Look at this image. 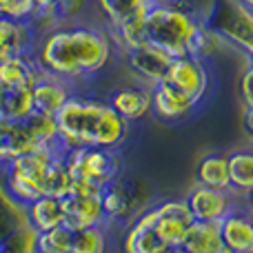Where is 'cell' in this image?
<instances>
[{
  "instance_id": "obj_1",
  "label": "cell",
  "mask_w": 253,
  "mask_h": 253,
  "mask_svg": "<svg viewBox=\"0 0 253 253\" xmlns=\"http://www.w3.org/2000/svg\"><path fill=\"white\" fill-rule=\"evenodd\" d=\"M31 53L44 74L62 78L76 87L83 80L102 74L118 56V49L105 25L71 22L38 36Z\"/></svg>"
},
{
  "instance_id": "obj_2",
  "label": "cell",
  "mask_w": 253,
  "mask_h": 253,
  "mask_svg": "<svg viewBox=\"0 0 253 253\" xmlns=\"http://www.w3.org/2000/svg\"><path fill=\"white\" fill-rule=\"evenodd\" d=\"M62 151L76 147L118 149L129 138L131 125L123 120L107 100L76 91L56 114Z\"/></svg>"
},
{
  "instance_id": "obj_3",
  "label": "cell",
  "mask_w": 253,
  "mask_h": 253,
  "mask_svg": "<svg viewBox=\"0 0 253 253\" xmlns=\"http://www.w3.org/2000/svg\"><path fill=\"white\" fill-rule=\"evenodd\" d=\"M205 16L189 7L182 0H169L165 4H158L144 18V29L147 40L156 42L158 47L167 49L173 58L187 56V47L193 31Z\"/></svg>"
},
{
  "instance_id": "obj_4",
  "label": "cell",
  "mask_w": 253,
  "mask_h": 253,
  "mask_svg": "<svg viewBox=\"0 0 253 253\" xmlns=\"http://www.w3.org/2000/svg\"><path fill=\"white\" fill-rule=\"evenodd\" d=\"M62 153V147H40L2 165L9 193L25 207L36 198L44 196L49 169Z\"/></svg>"
},
{
  "instance_id": "obj_5",
  "label": "cell",
  "mask_w": 253,
  "mask_h": 253,
  "mask_svg": "<svg viewBox=\"0 0 253 253\" xmlns=\"http://www.w3.org/2000/svg\"><path fill=\"white\" fill-rule=\"evenodd\" d=\"M65 167L71 175V182H83L105 189L116 182L123 173V160L118 149L100 147H76L65 151Z\"/></svg>"
},
{
  "instance_id": "obj_6",
  "label": "cell",
  "mask_w": 253,
  "mask_h": 253,
  "mask_svg": "<svg viewBox=\"0 0 253 253\" xmlns=\"http://www.w3.org/2000/svg\"><path fill=\"white\" fill-rule=\"evenodd\" d=\"M205 20L229 47L238 49L247 60H253V11L240 0H215Z\"/></svg>"
},
{
  "instance_id": "obj_7",
  "label": "cell",
  "mask_w": 253,
  "mask_h": 253,
  "mask_svg": "<svg viewBox=\"0 0 253 253\" xmlns=\"http://www.w3.org/2000/svg\"><path fill=\"white\" fill-rule=\"evenodd\" d=\"M123 60L126 65V69L131 71L135 80L140 84H147V87H156L158 83L167 78V71H169L173 56H171L167 49L158 47L156 42H142L138 47L129 49L123 53Z\"/></svg>"
},
{
  "instance_id": "obj_8",
  "label": "cell",
  "mask_w": 253,
  "mask_h": 253,
  "mask_svg": "<svg viewBox=\"0 0 253 253\" xmlns=\"http://www.w3.org/2000/svg\"><path fill=\"white\" fill-rule=\"evenodd\" d=\"M167 83L173 84L175 89H180L182 93H187L193 102L200 105L207 98L211 89V71L209 65L200 58L193 56H178L173 58L169 71H167Z\"/></svg>"
},
{
  "instance_id": "obj_9",
  "label": "cell",
  "mask_w": 253,
  "mask_h": 253,
  "mask_svg": "<svg viewBox=\"0 0 253 253\" xmlns=\"http://www.w3.org/2000/svg\"><path fill=\"white\" fill-rule=\"evenodd\" d=\"M184 202L196 222H220L224 215L238 209V196L231 189H211L202 184H193Z\"/></svg>"
},
{
  "instance_id": "obj_10",
  "label": "cell",
  "mask_w": 253,
  "mask_h": 253,
  "mask_svg": "<svg viewBox=\"0 0 253 253\" xmlns=\"http://www.w3.org/2000/svg\"><path fill=\"white\" fill-rule=\"evenodd\" d=\"M156 211V229L158 238L167 245V249H175V247H182L184 236H187L189 227L193 224L191 211H189L187 202L182 200H162L158 205H153Z\"/></svg>"
},
{
  "instance_id": "obj_11",
  "label": "cell",
  "mask_w": 253,
  "mask_h": 253,
  "mask_svg": "<svg viewBox=\"0 0 253 253\" xmlns=\"http://www.w3.org/2000/svg\"><path fill=\"white\" fill-rule=\"evenodd\" d=\"M100 200H102V211H105L107 224L120 222V220H126V224H129L140 211L147 209L144 196H138L135 184L126 182L123 178L107 184V187L102 189Z\"/></svg>"
},
{
  "instance_id": "obj_12",
  "label": "cell",
  "mask_w": 253,
  "mask_h": 253,
  "mask_svg": "<svg viewBox=\"0 0 253 253\" xmlns=\"http://www.w3.org/2000/svg\"><path fill=\"white\" fill-rule=\"evenodd\" d=\"M198 102H193L187 93L175 89L167 80L158 83L151 89V114L162 123H180L187 120L196 111Z\"/></svg>"
},
{
  "instance_id": "obj_13",
  "label": "cell",
  "mask_w": 253,
  "mask_h": 253,
  "mask_svg": "<svg viewBox=\"0 0 253 253\" xmlns=\"http://www.w3.org/2000/svg\"><path fill=\"white\" fill-rule=\"evenodd\" d=\"M100 196H102V193H100ZM100 196H80V193H67L65 198H60L65 227L71 229V231H80V229L107 224Z\"/></svg>"
},
{
  "instance_id": "obj_14",
  "label": "cell",
  "mask_w": 253,
  "mask_h": 253,
  "mask_svg": "<svg viewBox=\"0 0 253 253\" xmlns=\"http://www.w3.org/2000/svg\"><path fill=\"white\" fill-rule=\"evenodd\" d=\"M107 102L129 125L140 123L147 116H151V87L140 83L123 84V87H116L109 93Z\"/></svg>"
},
{
  "instance_id": "obj_15",
  "label": "cell",
  "mask_w": 253,
  "mask_h": 253,
  "mask_svg": "<svg viewBox=\"0 0 253 253\" xmlns=\"http://www.w3.org/2000/svg\"><path fill=\"white\" fill-rule=\"evenodd\" d=\"M156 211L153 205L147 207L144 211H140L129 224L123 238V253H162L167 251V245L158 238L156 229Z\"/></svg>"
},
{
  "instance_id": "obj_16",
  "label": "cell",
  "mask_w": 253,
  "mask_h": 253,
  "mask_svg": "<svg viewBox=\"0 0 253 253\" xmlns=\"http://www.w3.org/2000/svg\"><path fill=\"white\" fill-rule=\"evenodd\" d=\"M76 91H78V89L71 83H67V80H62V78H56V76H49L42 71V76L31 84L34 111L56 116Z\"/></svg>"
},
{
  "instance_id": "obj_17",
  "label": "cell",
  "mask_w": 253,
  "mask_h": 253,
  "mask_svg": "<svg viewBox=\"0 0 253 253\" xmlns=\"http://www.w3.org/2000/svg\"><path fill=\"white\" fill-rule=\"evenodd\" d=\"M169 0H93V7L100 13L102 25L109 29L131 18H144L153 7Z\"/></svg>"
},
{
  "instance_id": "obj_18",
  "label": "cell",
  "mask_w": 253,
  "mask_h": 253,
  "mask_svg": "<svg viewBox=\"0 0 253 253\" xmlns=\"http://www.w3.org/2000/svg\"><path fill=\"white\" fill-rule=\"evenodd\" d=\"M38 40L36 31L29 22L13 20V18H0V58L7 60L11 56L31 53Z\"/></svg>"
},
{
  "instance_id": "obj_19",
  "label": "cell",
  "mask_w": 253,
  "mask_h": 253,
  "mask_svg": "<svg viewBox=\"0 0 253 253\" xmlns=\"http://www.w3.org/2000/svg\"><path fill=\"white\" fill-rule=\"evenodd\" d=\"M222 245L233 253H251L253 251V220L247 211L233 209L229 215L220 220Z\"/></svg>"
},
{
  "instance_id": "obj_20",
  "label": "cell",
  "mask_w": 253,
  "mask_h": 253,
  "mask_svg": "<svg viewBox=\"0 0 253 253\" xmlns=\"http://www.w3.org/2000/svg\"><path fill=\"white\" fill-rule=\"evenodd\" d=\"M42 76L34 53H20L0 62V84L7 89H31V84Z\"/></svg>"
},
{
  "instance_id": "obj_21",
  "label": "cell",
  "mask_w": 253,
  "mask_h": 253,
  "mask_svg": "<svg viewBox=\"0 0 253 253\" xmlns=\"http://www.w3.org/2000/svg\"><path fill=\"white\" fill-rule=\"evenodd\" d=\"M25 209H27V224L38 233L65 224L62 202L56 196H40L36 200H31Z\"/></svg>"
},
{
  "instance_id": "obj_22",
  "label": "cell",
  "mask_w": 253,
  "mask_h": 253,
  "mask_svg": "<svg viewBox=\"0 0 253 253\" xmlns=\"http://www.w3.org/2000/svg\"><path fill=\"white\" fill-rule=\"evenodd\" d=\"M222 247L220 222H196L193 220L182 242V249L187 253H220Z\"/></svg>"
},
{
  "instance_id": "obj_23",
  "label": "cell",
  "mask_w": 253,
  "mask_h": 253,
  "mask_svg": "<svg viewBox=\"0 0 253 253\" xmlns=\"http://www.w3.org/2000/svg\"><path fill=\"white\" fill-rule=\"evenodd\" d=\"M229 158V182L236 196H249L253 191V149H233Z\"/></svg>"
},
{
  "instance_id": "obj_24",
  "label": "cell",
  "mask_w": 253,
  "mask_h": 253,
  "mask_svg": "<svg viewBox=\"0 0 253 253\" xmlns=\"http://www.w3.org/2000/svg\"><path fill=\"white\" fill-rule=\"evenodd\" d=\"M196 184L211 189H231L227 153H207L196 167Z\"/></svg>"
},
{
  "instance_id": "obj_25",
  "label": "cell",
  "mask_w": 253,
  "mask_h": 253,
  "mask_svg": "<svg viewBox=\"0 0 253 253\" xmlns=\"http://www.w3.org/2000/svg\"><path fill=\"white\" fill-rule=\"evenodd\" d=\"M227 47L229 44L222 40V36H220L211 25H207V20H202L200 25L196 27V31H193L191 40H189L187 53L207 62V60H211V58L220 56Z\"/></svg>"
},
{
  "instance_id": "obj_26",
  "label": "cell",
  "mask_w": 253,
  "mask_h": 253,
  "mask_svg": "<svg viewBox=\"0 0 253 253\" xmlns=\"http://www.w3.org/2000/svg\"><path fill=\"white\" fill-rule=\"evenodd\" d=\"M34 114L31 89H7L0 102V118L9 123H22Z\"/></svg>"
},
{
  "instance_id": "obj_27",
  "label": "cell",
  "mask_w": 253,
  "mask_h": 253,
  "mask_svg": "<svg viewBox=\"0 0 253 253\" xmlns=\"http://www.w3.org/2000/svg\"><path fill=\"white\" fill-rule=\"evenodd\" d=\"M22 123H25L27 131L31 133V138L36 140V144H38V147H60L56 116L34 111V114H31L27 120H22Z\"/></svg>"
},
{
  "instance_id": "obj_28",
  "label": "cell",
  "mask_w": 253,
  "mask_h": 253,
  "mask_svg": "<svg viewBox=\"0 0 253 253\" xmlns=\"http://www.w3.org/2000/svg\"><path fill=\"white\" fill-rule=\"evenodd\" d=\"M107 251H109L107 224L80 229V231H74V236H71V251L69 253H107Z\"/></svg>"
},
{
  "instance_id": "obj_29",
  "label": "cell",
  "mask_w": 253,
  "mask_h": 253,
  "mask_svg": "<svg viewBox=\"0 0 253 253\" xmlns=\"http://www.w3.org/2000/svg\"><path fill=\"white\" fill-rule=\"evenodd\" d=\"M71 236H74V231L67 229L65 224L53 227L49 231H40L36 236V251L38 253H69Z\"/></svg>"
},
{
  "instance_id": "obj_30",
  "label": "cell",
  "mask_w": 253,
  "mask_h": 253,
  "mask_svg": "<svg viewBox=\"0 0 253 253\" xmlns=\"http://www.w3.org/2000/svg\"><path fill=\"white\" fill-rule=\"evenodd\" d=\"M36 236L38 231H34L29 224L13 229L0 240V253H38L36 251Z\"/></svg>"
},
{
  "instance_id": "obj_31",
  "label": "cell",
  "mask_w": 253,
  "mask_h": 253,
  "mask_svg": "<svg viewBox=\"0 0 253 253\" xmlns=\"http://www.w3.org/2000/svg\"><path fill=\"white\" fill-rule=\"evenodd\" d=\"M58 13H60L62 25H71V22H83L80 18L93 7V0H56Z\"/></svg>"
},
{
  "instance_id": "obj_32",
  "label": "cell",
  "mask_w": 253,
  "mask_h": 253,
  "mask_svg": "<svg viewBox=\"0 0 253 253\" xmlns=\"http://www.w3.org/2000/svg\"><path fill=\"white\" fill-rule=\"evenodd\" d=\"M38 0H0V18H13V20L29 22L31 13Z\"/></svg>"
},
{
  "instance_id": "obj_33",
  "label": "cell",
  "mask_w": 253,
  "mask_h": 253,
  "mask_svg": "<svg viewBox=\"0 0 253 253\" xmlns=\"http://www.w3.org/2000/svg\"><path fill=\"white\" fill-rule=\"evenodd\" d=\"M240 98L245 109H253V60H247V67L240 76Z\"/></svg>"
},
{
  "instance_id": "obj_34",
  "label": "cell",
  "mask_w": 253,
  "mask_h": 253,
  "mask_svg": "<svg viewBox=\"0 0 253 253\" xmlns=\"http://www.w3.org/2000/svg\"><path fill=\"white\" fill-rule=\"evenodd\" d=\"M242 125H245L247 135L253 140V109H245V116H242Z\"/></svg>"
},
{
  "instance_id": "obj_35",
  "label": "cell",
  "mask_w": 253,
  "mask_h": 253,
  "mask_svg": "<svg viewBox=\"0 0 253 253\" xmlns=\"http://www.w3.org/2000/svg\"><path fill=\"white\" fill-rule=\"evenodd\" d=\"M162 253H187L182 249V247H175V249H167V251H162Z\"/></svg>"
},
{
  "instance_id": "obj_36",
  "label": "cell",
  "mask_w": 253,
  "mask_h": 253,
  "mask_svg": "<svg viewBox=\"0 0 253 253\" xmlns=\"http://www.w3.org/2000/svg\"><path fill=\"white\" fill-rule=\"evenodd\" d=\"M242 4H245L247 9H249V11H253V0H240Z\"/></svg>"
},
{
  "instance_id": "obj_37",
  "label": "cell",
  "mask_w": 253,
  "mask_h": 253,
  "mask_svg": "<svg viewBox=\"0 0 253 253\" xmlns=\"http://www.w3.org/2000/svg\"><path fill=\"white\" fill-rule=\"evenodd\" d=\"M249 198H251V209H253V191L249 193Z\"/></svg>"
},
{
  "instance_id": "obj_38",
  "label": "cell",
  "mask_w": 253,
  "mask_h": 253,
  "mask_svg": "<svg viewBox=\"0 0 253 253\" xmlns=\"http://www.w3.org/2000/svg\"><path fill=\"white\" fill-rule=\"evenodd\" d=\"M249 213H251V220H253V209H251V211H249Z\"/></svg>"
},
{
  "instance_id": "obj_39",
  "label": "cell",
  "mask_w": 253,
  "mask_h": 253,
  "mask_svg": "<svg viewBox=\"0 0 253 253\" xmlns=\"http://www.w3.org/2000/svg\"><path fill=\"white\" fill-rule=\"evenodd\" d=\"M251 253H253V251H251Z\"/></svg>"
}]
</instances>
